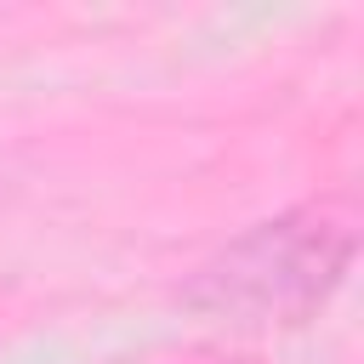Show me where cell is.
<instances>
[{
    "instance_id": "cell-1",
    "label": "cell",
    "mask_w": 364,
    "mask_h": 364,
    "mask_svg": "<svg viewBox=\"0 0 364 364\" xmlns=\"http://www.w3.org/2000/svg\"><path fill=\"white\" fill-rule=\"evenodd\" d=\"M358 228L336 205L279 210L239 239H228L210 262L182 284V307L205 324L228 330H284L307 324L353 273Z\"/></svg>"
}]
</instances>
